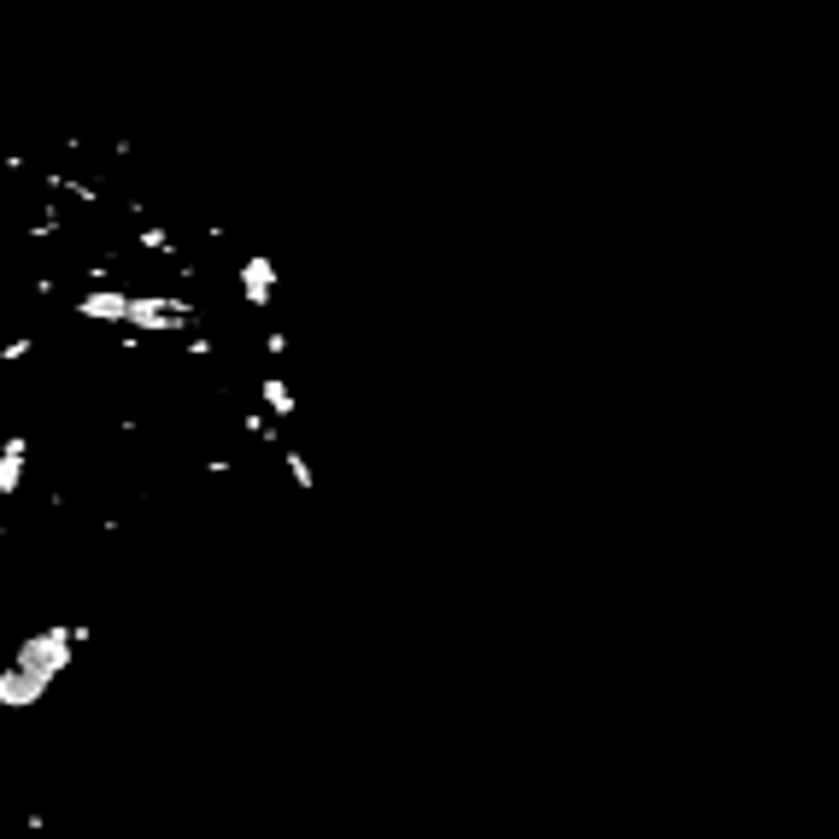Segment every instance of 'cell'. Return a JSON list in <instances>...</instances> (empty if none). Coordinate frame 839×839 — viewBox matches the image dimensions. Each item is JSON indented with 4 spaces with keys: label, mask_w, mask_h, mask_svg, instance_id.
<instances>
[{
    "label": "cell",
    "mask_w": 839,
    "mask_h": 839,
    "mask_svg": "<svg viewBox=\"0 0 839 839\" xmlns=\"http://www.w3.org/2000/svg\"><path fill=\"white\" fill-rule=\"evenodd\" d=\"M259 399H265V411L276 417V423H288V417H294V388H288V376L265 370V376H259Z\"/></svg>",
    "instance_id": "cell-5"
},
{
    "label": "cell",
    "mask_w": 839,
    "mask_h": 839,
    "mask_svg": "<svg viewBox=\"0 0 839 839\" xmlns=\"http://www.w3.org/2000/svg\"><path fill=\"white\" fill-rule=\"evenodd\" d=\"M141 253H165V259H177V229H165V223H141L130 235Z\"/></svg>",
    "instance_id": "cell-6"
},
{
    "label": "cell",
    "mask_w": 839,
    "mask_h": 839,
    "mask_svg": "<svg viewBox=\"0 0 839 839\" xmlns=\"http://www.w3.org/2000/svg\"><path fill=\"white\" fill-rule=\"evenodd\" d=\"M282 464H288L294 487H306V493H311V464H306V452H294V446H288V452H282Z\"/></svg>",
    "instance_id": "cell-7"
},
{
    "label": "cell",
    "mask_w": 839,
    "mask_h": 839,
    "mask_svg": "<svg viewBox=\"0 0 839 839\" xmlns=\"http://www.w3.org/2000/svg\"><path fill=\"white\" fill-rule=\"evenodd\" d=\"M0 329H6V306H0Z\"/></svg>",
    "instance_id": "cell-10"
},
{
    "label": "cell",
    "mask_w": 839,
    "mask_h": 839,
    "mask_svg": "<svg viewBox=\"0 0 839 839\" xmlns=\"http://www.w3.org/2000/svg\"><path fill=\"white\" fill-rule=\"evenodd\" d=\"M30 353H36V335H18V341L0 347V364H18V358H30Z\"/></svg>",
    "instance_id": "cell-8"
},
{
    "label": "cell",
    "mask_w": 839,
    "mask_h": 839,
    "mask_svg": "<svg viewBox=\"0 0 839 839\" xmlns=\"http://www.w3.org/2000/svg\"><path fill=\"white\" fill-rule=\"evenodd\" d=\"M0 540H6V523H0Z\"/></svg>",
    "instance_id": "cell-11"
},
{
    "label": "cell",
    "mask_w": 839,
    "mask_h": 839,
    "mask_svg": "<svg viewBox=\"0 0 839 839\" xmlns=\"http://www.w3.org/2000/svg\"><path fill=\"white\" fill-rule=\"evenodd\" d=\"M24 470H30V429H12L0 441V499H12L24 487Z\"/></svg>",
    "instance_id": "cell-4"
},
{
    "label": "cell",
    "mask_w": 839,
    "mask_h": 839,
    "mask_svg": "<svg viewBox=\"0 0 839 839\" xmlns=\"http://www.w3.org/2000/svg\"><path fill=\"white\" fill-rule=\"evenodd\" d=\"M89 640L83 622H47L36 634H24V646L12 652V663L0 669V710H30L47 699V687L71 669L77 646Z\"/></svg>",
    "instance_id": "cell-2"
},
{
    "label": "cell",
    "mask_w": 839,
    "mask_h": 839,
    "mask_svg": "<svg viewBox=\"0 0 839 839\" xmlns=\"http://www.w3.org/2000/svg\"><path fill=\"white\" fill-rule=\"evenodd\" d=\"M71 317L83 323H106L124 335H194L200 306L188 294H135V288H83L71 294Z\"/></svg>",
    "instance_id": "cell-1"
},
{
    "label": "cell",
    "mask_w": 839,
    "mask_h": 839,
    "mask_svg": "<svg viewBox=\"0 0 839 839\" xmlns=\"http://www.w3.org/2000/svg\"><path fill=\"white\" fill-rule=\"evenodd\" d=\"M265 353H270V358L288 353V335H282V329H265Z\"/></svg>",
    "instance_id": "cell-9"
},
{
    "label": "cell",
    "mask_w": 839,
    "mask_h": 839,
    "mask_svg": "<svg viewBox=\"0 0 839 839\" xmlns=\"http://www.w3.org/2000/svg\"><path fill=\"white\" fill-rule=\"evenodd\" d=\"M235 282H241V306L247 311H270V300H276V265H270V253H247L241 270H235Z\"/></svg>",
    "instance_id": "cell-3"
}]
</instances>
